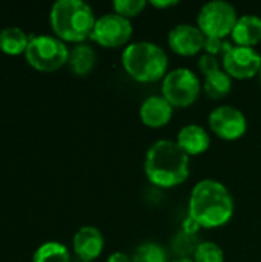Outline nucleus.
Returning a JSON list of instances; mask_svg holds the SVG:
<instances>
[{
  "mask_svg": "<svg viewBox=\"0 0 261 262\" xmlns=\"http://www.w3.org/2000/svg\"><path fill=\"white\" fill-rule=\"evenodd\" d=\"M188 215L203 229L222 227L234 215L232 195L223 183L211 178L202 180L191 192Z\"/></svg>",
  "mask_w": 261,
  "mask_h": 262,
  "instance_id": "f257e3e1",
  "label": "nucleus"
},
{
  "mask_svg": "<svg viewBox=\"0 0 261 262\" xmlns=\"http://www.w3.org/2000/svg\"><path fill=\"white\" fill-rule=\"evenodd\" d=\"M145 173L158 187H175L189 177V155L175 141H155L145 158Z\"/></svg>",
  "mask_w": 261,
  "mask_h": 262,
  "instance_id": "f03ea898",
  "label": "nucleus"
},
{
  "mask_svg": "<svg viewBox=\"0 0 261 262\" xmlns=\"http://www.w3.org/2000/svg\"><path fill=\"white\" fill-rule=\"evenodd\" d=\"M49 20L60 40L82 43L91 37L97 18L83 0H57L51 8Z\"/></svg>",
  "mask_w": 261,
  "mask_h": 262,
  "instance_id": "7ed1b4c3",
  "label": "nucleus"
},
{
  "mask_svg": "<svg viewBox=\"0 0 261 262\" xmlns=\"http://www.w3.org/2000/svg\"><path fill=\"white\" fill-rule=\"evenodd\" d=\"M168 55L163 48L151 41H135L125 48L122 64L134 80L152 83L168 74Z\"/></svg>",
  "mask_w": 261,
  "mask_h": 262,
  "instance_id": "20e7f679",
  "label": "nucleus"
},
{
  "mask_svg": "<svg viewBox=\"0 0 261 262\" xmlns=\"http://www.w3.org/2000/svg\"><path fill=\"white\" fill-rule=\"evenodd\" d=\"M28 63L38 71H55L68 63L69 49L58 37L40 34L29 35V43L25 51Z\"/></svg>",
  "mask_w": 261,
  "mask_h": 262,
  "instance_id": "39448f33",
  "label": "nucleus"
},
{
  "mask_svg": "<svg viewBox=\"0 0 261 262\" xmlns=\"http://www.w3.org/2000/svg\"><path fill=\"white\" fill-rule=\"evenodd\" d=\"M238 20L237 9L225 0H212L202 6L197 15V26L206 37L225 38L232 34Z\"/></svg>",
  "mask_w": 261,
  "mask_h": 262,
  "instance_id": "423d86ee",
  "label": "nucleus"
},
{
  "mask_svg": "<svg viewBox=\"0 0 261 262\" xmlns=\"http://www.w3.org/2000/svg\"><path fill=\"white\" fill-rule=\"evenodd\" d=\"M200 91L198 75L188 68H177L168 72L162 83V94L172 107L191 106L198 98Z\"/></svg>",
  "mask_w": 261,
  "mask_h": 262,
  "instance_id": "0eeeda50",
  "label": "nucleus"
},
{
  "mask_svg": "<svg viewBox=\"0 0 261 262\" xmlns=\"http://www.w3.org/2000/svg\"><path fill=\"white\" fill-rule=\"evenodd\" d=\"M132 37V23L129 18L109 12L95 20L91 38L103 48L125 46Z\"/></svg>",
  "mask_w": 261,
  "mask_h": 262,
  "instance_id": "6e6552de",
  "label": "nucleus"
},
{
  "mask_svg": "<svg viewBox=\"0 0 261 262\" xmlns=\"http://www.w3.org/2000/svg\"><path fill=\"white\" fill-rule=\"evenodd\" d=\"M209 127L218 138L226 141H234L246 134L248 120L240 109L225 104L215 107L211 112Z\"/></svg>",
  "mask_w": 261,
  "mask_h": 262,
  "instance_id": "1a4fd4ad",
  "label": "nucleus"
},
{
  "mask_svg": "<svg viewBox=\"0 0 261 262\" xmlns=\"http://www.w3.org/2000/svg\"><path fill=\"white\" fill-rule=\"evenodd\" d=\"M223 71L232 78L249 80L260 74V52L254 48L235 45L223 55Z\"/></svg>",
  "mask_w": 261,
  "mask_h": 262,
  "instance_id": "9d476101",
  "label": "nucleus"
},
{
  "mask_svg": "<svg viewBox=\"0 0 261 262\" xmlns=\"http://www.w3.org/2000/svg\"><path fill=\"white\" fill-rule=\"evenodd\" d=\"M206 35L202 32V29L195 25L182 23L172 28L168 34V45L169 48L185 57H191L203 51L205 48Z\"/></svg>",
  "mask_w": 261,
  "mask_h": 262,
  "instance_id": "9b49d317",
  "label": "nucleus"
},
{
  "mask_svg": "<svg viewBox=\"0 0 261 262\" xmlns=\"http://www.w3.org/2000/svg\"><path fill=\"white\" fill-rule=\"evenodd\" d=\"M74 252L82 261H94L98 258L105 247V238L102 232L94 226H85L74 235Z\"/></svg>",
  "mask_w": 261,
  "mask_h": 262,
  "instance_id": "f8f14e48",
  "label": "nucleus"
},
{
  "mask_svg": "<svg viewBox=\"0 0 261 262\" xmlns=\"http://www.w3.org/2000/svg\"><path fill=\"white\" fill-rule=\"evenodd\" d=\"M174 114V107L171 103L162 95H152L146 98L140 106V118L148 127H163L166 126Z\"/></svg>",
  "mask_w": 261,
  "mask_h": 262,
  "instance_id": "ddd939ff",
  "label": "nucleus"
},
{
  "mask_svg": "<svg viewBox=\"0 0 261 262\" xmlns=\"http://www.w3.org/2000/svg\"><path fill=\"white\" fill-rule=\"evenodd\" d=\"M180 149L191 155H202L211 146V137L208 130L198 124H186L178 130L177 141Z\"/></svg>",
  "mask_w": 261,
  "mask_h": 262,
  "instance_id": "4468645a",
  "label": "nucleus"
},
{
  "mask_svg": "<svg viewBox=\"0 0 261 262\" xmlns=\"http://www.w3.org/2000/svg\"><path fill=\"white\" fill-rule=\"evenodd\" d=\"M231 37L237 46L254 48L261 41V18L254 14L238 17Z\"/></svg>",
  "mask_w": 261,
  "mask_h": 262,
  "instance_id": "2eb2a0df",
  "label": "nucleus"
},
{
  "mask_svg": "<svg viewBox=\"0 0 261 262\" xmlns=\"http://www.w3.org/2000/svg\"><path fill=\"white\" fill-rule=\"evenodd\" d=\"M95 61H97V54L89 45L78 43L69 51L68 64H69V69L75 75L89 74L92 68L95 66Z\"/></svg>",
  "mask_w": 261,
  "mask_h": 262,
  "instance_id": "dca6fc26",
  "label": "nucleus"
},
{
  "mask_svg": "<svg viewBox=\"0 0 261 262\" xmlns=\"http://www.w3.org/2000/svg\"><path fill=\"white\" fill-rule=\"evenodd\" d=\"M29 43V35L18 26H8L0 31V49L5 54L17 55L25 52Z\"/></svg>",
  "mask_w": 261,
  "mask_h": 262,
  "instance_id": "f3484780",
  "label": "nucleus"
},
{
  "mask_svg": "<svg viewBox=\"0 0 261 262\" xmlns=\"http://www.w3.org/2000/svg\"><path fill=\"white\" fill-rule=\"evenodd\" d=\"M203 89L211 100H222L232 89V77L228 75L223 69H220V71L205 77Z\"/></svg>",
  "mask_w": 261,
  "mask_h": 262,
  "instance_id": "a211bd4d",
  "label": "nucleus"
},
{
  "mask_svg": "<svg viewBox=\"0 0 261 262\" xmlns=\"http://www.w3.org/2000/svg\"><path fill=\"white\" fill-rule=\"evenodd\" d=\"M32 262H71V256L65 244L48 241L37 247L32 256Z\"/></svg>",
  "mask_w": 261,
  "mask_h": 262,
  "instance_id": "6ab92c4d",
  "label": "nucleus"
},
{
  "mask_svg": "<svg viewBox=\"0 0 261 262\" xmlns=\"http://www.w3.org/2000/svg\"><path fill=\"white\" fill-rule=\"evenodd\" d=\"M132 262H169L165 249L157 243H145L131 256Z\"/></svg>",
  "mask_w": 261,
  "mask_h": 262,
  "instance_id": "aec40b11",
  "label": "nucleus"
},
{
  "mask_svg": "<svg viewBox=\"0 0 261 262\" xmlns=\"http://www.w3.org/2000/svg\"><path fill=\"white\" fill-rule=\"evenodd\" d=\"M192 259L194 262H225V253L218 244L205 241L198 244Z\"/></svg>",
  "mask_w": 261,
  "mask_h": 262,
  "instance_id": "412c9836",
  "label": "nucleus"
},
{
  "mask_svg": "<svg viewBox=\"0 0 261 262\" xmlns=\"http://www.w3.org/2000/svg\"><path fill=\"white\" fill-rule=\"evenodd\" d=\"M198 244L200 243L194 238V235H188L185 232H180L172 241V249L175 250V253L180 258H189V255L194 256Z\"/></svg>",
  "mask_w": 261,
  "mask_h": 262,
  "instance_id": "4be33fe9",
  "label": "nucleus"
},
{
  "mask_svg": "<svg viewBox=\"0 0 261 262\" xmlns=\"http://www.w3.org/2000/svg\"><path fill=\"white\" fill-rule=\"evenodd\" d=\"M146 5H148V2H145V0H115V2H112L114 12L118 15H123L126 18L138 15L146 8Z\"/></svg>",
  "mask_w": 261,
  "mask_h": 262,
  "instance_id": "5701e85b",
  "label": "nucleus"
},
{
  "mask_svg": "<svg viewBox=\"0 0 261 262\" xmlns=\"http://www.w3.org/2000/svg\"><path fill=\"white\" fill-rule=\"evenodd\" d=\"M234 45H231V43H228V41H225L223 38H215V37H206V40H205V51H206V54H209V55H217V54H226L231 48H232Z\"/></svg>",
  "mask_w": 261,
  "mask_h": 262,
  "instance_id": "b1692460",
  "label": "nucleus"
},
{
  "mask_svg": "<svg viewBox=\"0 0 261 262\" xmlns=\"http://www.w3.org/2000/svg\"><path fill=\"white\" fill-rule=\"evenodd\" d=\"M198 69H200V72H202L205 77H208V75H211V74L220 71L222 68H220V61L217 60V57L209 55V54H203V55L198 58Z\"/></svg>",
  "mask_w": 261,
  "mask_h": 262,
  "instance_id": "393cba45",
  "label": "nucleus"
},
{
  "mask_svg": "<svg viewBox=\"0 0 261 262\" xmlns=\"http://www.w3.org/2000/svg\"><path fill=\"white\" fill-rule=\"evenodd\" d=\"M200 229H202V227L188 215V218L183 221V230H182V232H185V233H188V235H195Z\"/></svg>",
  "mask_w": 261,
  "mask_h": 262,
  "instance_id": "a878e982",
  "label": "nucleus"
},
{
  "mask_svg": "<svg viewBox=\"0 0 261 262\" xmlns=\"http://www.w3.org/2000/svg\"><path fill=\"white\" fill-rule=\"evenodd\" d=\"M149 3L158 9H166V8H172V6L178 5L177 0H151Z\"/></svg>",
  "mask_w": 261,
  "mask_h": 262,
  "instance_id": "bb28decb",
  "label": "nucleus"
},
{
  "mask_svg": "<svg viewBox=\"0 0 261 262\" xmlns=\"http://www.w3.org/2000/svg\"><path fill=\"white\" fill-rule=\"evenodd\" d=\"M106 262H132V258L128 256L123 252H115V253L109 255V258L106 259Z\"/></svg>",
  "mask_w": 261,
  "mask_h": 262,
  "instance_id": "cd10ccee",
  "label": "nucleus"
},
{
  "mask_svg": "<svg viewBox=\"0 0 261 262\" xmlns=\"http://www.w3.org/2000/svg\"><path fill=\"white\" fill-rule=\"evenodd\" d=\"M172 262H194V259H191V258H178V259Z\"/></svg>",
  "mask_w": 261,
  "mask_h": 262,
  "instance_id": "c85d7f7f",
  "label": "nucleus"
},
{
  "mask_svg": "<svg viewBox=\"0 0 261 262\" xmlns=\"http://www.w3.org/2000/svg\"><path fill=\"white\" fill-rule=\"evenodd\" d=\"M82 262H94V261H82Z\"/></svg>",
  "mask_w": 261,
  "mask_h": 262,
  "instance_id": "c756f323",
  "label": "nucleus"
},
{
  "mask_svg": "<svg viewBox=\"0 0 261 262\" xmlns=\"http://www.w3.org/2000/svg\"><path fill=\"white\" fill-rule=\"evenodd\" d=\"M260 80H261V71H260Z\"/></svg>",
  "mask_w": 261,
  "mask_h": 262,
  "instance_id": "7c9ffc66",
  "label": "nucleus"
}]
</instances>
